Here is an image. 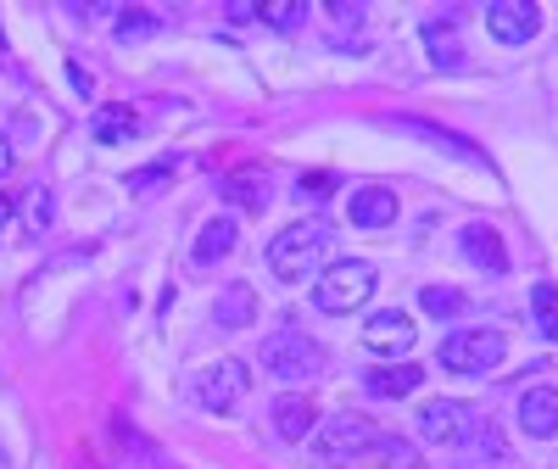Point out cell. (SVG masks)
Returning a JSON list of instances; mask_svg holds the SVG:
<instances>
[{"label": "cell", "mask_w": 558, "mask_h": 469, "mask_svg": "<svg viewBox=\"0 0 558 469\" xmlns=\"http://www.w3.org/2000/svg\"><path fill=\"white\" fill-rule=\"evenodd\" d=\"M324 257H330V229H324L318 218L307 224H286L268 241V274L274 279H286V286H296V279L307 274H324Z\"/></svg>", "instance_id": "cell-1"}, {"label": "cell", "mask_w": 558, "mask_h": 469, "mask_svg": "<svg viewBox=\"0 0 558 469\" xmlns=\"http://www.w3.org/2000/svg\"><path fill=\"white\" fill-rule=\"evenodd\" d=\"M375 286H380L375 263H357V257L330 263L318 274V286H313V308L318 313H357L368 297H375Z\"/></svg>", "instance_id": "cell-2"}, {"label": "cell", "mask_w": 558, "mask_h": 469, "mask_svg": "<svg viewBox=\"0 0 558 469\" xmlns=\"http://www.w3.org/2000/svg\"><path fill=\"white\" fill-rule=\"evenodd\" d=\"M380 425L375 419H363V413H341L330 419V425L318 431V464H330V469H357L368 453L380 447Z\"/></svg>", "instance_id": "cell-3"}, {"label": "cell", "mask_w": 558, "mask_h": 469, "mask_svg": "<svg viewBox=\"0 0 558 469\" xmlns=\"http://www.w3.org/2000/svg\"><path fill=\"white\" fill-rule=\"evenodd\" d=\"M502 358H508L502 330H452V336H441V347H436V363H441L447 374H492Z\"/></svg>", "instance_id": "cell-4"}, {"label": "cell", "mask_w": 558, "mask_h": 469, "mask_svg": "<svg viewBox=\"0 0 558 469\" xmlns=\"http://www.w3.org/2000/svg\"><path fill=\"white\" fill-rule=\"evenodd\" d=\"M263 363H268V374H279V381H313V374L324 369V347L307 336V330H296V324H286V330H274V336H263Z\"/></svg>", "instance_id": "cell-5"}, {"label": "cell", "mask_w": 558, "mask_h": 469, "mask_svg": "<svg viewBox=\"0 0 558 469\" xmlns=\"http://www.w3.org/2000/svg\"><path fill=\"white\" fill-rule=\"evenodd\" d=\"M196 402L202 408H213V413H229V408H241L246 402V392H252V374H246V363L241 358H223V363H207L202 374H196Z\"/></svg>", "instance_id": "cell-6"}, {"label": "cell", "mask_w": 558, "mask_h": 469, "mask_svg": "<svg viewBox=\"0 0 558 469\" xmlns=\"http://www.w3.org/2000/svg\"><path fill=\"white\" fill-rule=\"evenodd\" d=\"M413 336H418V324L402 313V308H380V313H368L363 318V330H357V341L375 352V358H402L408 347H413Z\"/></svg>", "instance_id": "cell-7"}, {"label": "cell", "mask_w": 558, "mask_h": 469, "mask_svg": "<svg viewBox=\"0 0 558 469\" xmlns=\"http://www.w3.org/2000/svg\"><path fill=\"white\" fill-rule=\"evenodd\" d=\"M470 431H475L470 408L452 402V397H436V402L418 408V436L436 442V447H463V442H470Z\"/></svg>", "instance_id": "cell-8"}, {"label": "cell", "mask_w": 558, "mask_h": 469, "mask_svg": "<svg viewBox=\"0 0 558 469\" xmlns=\"http://www.w3.org/2000/svg\"><path fill=\"white\" fill-rule=\"evenodd\" d=\"M486 28H492L497 45H525V39H536L542 12L531 7V0H497V7L486 12Z\"/></svg>", "instance_id": "cell-9"}, {"label": "cell", "mask_w": 558, "mask_h": 469, "mask_svg": "<svg viewBox=\"0 0 558 469\" xmlns=\"http://www.w3.org/2000/svg\"><path fill=\"white\" fill-rule=\"evenodd\" d=\"M347 218H352V229H391L397 191H391V184H357L352 202H347Z\"/></svg>", "instance_id": "cell-10"}, {"label": "cell", "mask_w": 558, "mask_h": 469, "mask_svg": "<svg viewBox=\"0 0 558 469\" xmlns=\"http://www.w3.org/2000/svg\"><path fill=\"white\" fill-rule=\"evenodd\" d=\"M458 252L470 257L481 274H508V246L492 224H463L458 229Z\"/></svg>", "instance_id": "cell-11"}, {"label": "cell", "mask_w": 558, "mask_h": 469, "mask_svg": "<svg viewBox=\"0 0 558 469\" xmlns=\"http://www.w3.org/2000/svg\"><path fill=\"white\" fill-rule=\"evenodd\" d=\"M520 431L536 436V442L558 436V386H531L520 397Z\"/></svg>", "instance_id": "cell-12"}, {"label": "cell", "mask_w": 558, "mask_h": 469, "mask_svg": "<svg viewBox=\"0 0 558 469\" xmlns=\"http://www.w3.org/2000/svg\"><path fill=\"white\" fill-rule=\"evenodd\" d=\"M268 413H274L279 442H302V436H313V425H318V402H313V397H302V392H286Z\"/></svg>", "instance_id": "cell-13"}, {"label": "cell", "mask_w": 558, "mask_h": 469, "mask_svg": "<svg viewBox=\"0 0 558 469\" xmlns=\"http://www.w3.org/2000/svg\"><path fill=\"white\" fill-rule=\"evenodd\" d=\"M391 129H402V134H425L436 152H452V157H463V163H475V168H486V152L481 146H470L463 134H452V129H436V123H425V118H386Z\"/></svg>", "instance_id": "cell-14"}, {"label": "cell", "mask_w": 558, "mask_h": 469, "mask_svg": "<svg viewBox=\"0 0 558 469\" xmlns=\"http://www.w3.org/2000/svg\"><path fill=\"white\" fill-rule=\"evenodd\" d=\"M235 241H241V224L235 218H207L202 224V234H196V246H191V263H223L229 252H235Z\"/></svg>", "instance_id": "cell-15"}, {"label": "cell", "mask_w": 558, "mask_h": 469, "mask_svg": "<svg viewBox=\"0 0 558 469\" xmlns=\"http://www.w3.org/2000/svg\"><path fill=\"white\" fill-rule=\"evenodd\" d=\"M418 386H425V369L418 363H380L368 374V397H413Z\"/></svg>", "instance_id": "cell-16"}, {"label": "cell", "mask_w": 558, "mask_h": 469, "mask_svg": "<svg viewBox=\"0 0 558 469\" xmlns=\"http://www.w3.org/2000/svg\"><path fill=\"white\" fill-rule=\"evenodd\" d=\"M213 313H218V324L241 330V324H252V318H257V291H252V286H223V291H218V302H213Z\"/></svg>", "instance_id": "cell-17"}, {"label": "cell", "mask_w": 558, "mask_h": 469, "mask_svg": "<svg viewBox=\"0 0 558 469\" xmlns=\"http://www.w3.org/2000/svg\"><path fill=\"white\" fill-rule=\"evenodd\" d=\"M134 112L129 107H96V118H89V134L101 140V146H123V140H134Z\"/></svg>", "instance_id": "cell-18"}, {"label": "cell", "mask_w": 558, "mask_h": 469, "mask_svg": "<svg viewBox=\"0 0 558 469\" xmlns=\"http://www.w3.org/2000/svg\"><path fill=\"white\" fill-rule=\"evenodd\" d=\"M531 324H536L547 341H558V286H553V279H536V291H531Z\"/></svg>", "instance_id": "cell-19"}, {"label": "cell", "mask_w": 558, "mask_h": 469, "mask_svg": "<svg viewBox=\"0 0 558 469\" xmlns=\"http://www.w3.org/2000/svg\"><path fill=\"white\" fill-rule=\"evenodd\" d=\"M418 308L436 313V318H458L463 313V291L458 286H425V291H418Z\"/></svg>", "instance_id": "cell-20"}, {"label": "cell", "mask_w": 558, "mask_h": 469, "mask_svg": "<svg viewBox=\"0 0 558 469\" xmlns=\"http://www.w3.org/2000/svg\"><path fill=\"white\" fill-rule=\"evenodd\" d=\"M218 196H229V202L246 207V213H257V207L268 202V191H263V184H257L252 173H241V179H223V184H218Z\"/></svg>", "instance_id": "cell-21"}, {"label": "cell", "mask_w": 558, "mask_h": 469, "mask_svg": "<svg viewBox=\"0 0 558 469\" xmlns=\"http://www.w3.org/2000/svg\"><path fill=\"white\" fill-rule=\"evenodd\" d=\"M425 39H430V62H436V68H463V51H458L452 28H441V23H425Z\"/></svg>", "instance_id": "cell-22"}, {"label": "cell", "mask_w": 558, "mask_h": 469, "mask_svg": "<svg viewBox=\"0 0 558 469\" xmlns=\"http://www.w3.org/2000/svg\"><path fill=\"white\" fill-rule=\"evenodd\" d=\"M257 17H263L268 28H279V34H291V28L307 23V7H302V0H274V7H263Z\"/></svg>", "instance_id": "cell-23"}, {"label": "cell", "mask_w": 558, "mask_h": 469, "mask_svg": "<svg viewBox=\"0 0 558 469\" xmlns=\"http://www.w3.org/2000/svg\"><path fill=\"white\" fill-rule=\"evenodd\" d=\"M162 179H173V163L168 157L151 163V168H140V173H129L123 184H129V191H140V196H151V191H162Z\"/></svg>", "instance_id": "cell-24"}, {"label": "cell", "mask_w": 558, "mask_h": 469, "mask_svg": "<svg viewBox=\"0 0 558 469\" xmlns=\"http://www.w3.org/2000/svg\"><path fill=\"white\" fill-rule=\"evenodd\" d=\"M112 28H118L123 45H134V39H151V34H157V17H146V12H118Z\"/></svg>", "instance_id": "cell-25"}, {"label": "cell", "mask_w": 558, "mask_h": 469, "mask_svg": "<svg viewBox=\"0 0 558 469\" xmlns=\"http://www.w3.org/2000/svg\"><path fill=\"white\" fill-rule=\"evenodd\" d=\"M470 447H475L481 458H492V464L508 453V442H502V431H497V425H475V431H470Z\"/></svg>", "instance_id": "cell-26"}, {"label": "cell", "mask_w": 558, "mask_h": 469, "mask_svg": "<svg viewBox=\"0 0 558 469\" xmlns=\"http://www.w3.org/2000/svg\"><path fill=\"white\" fill-rule=\"evenodd\" d=\"M51 218H57V202H51V191L39 184V191L28 196V224H34V229H51Z\"/></svg>", "instance_id": "cell-27"}, {"label": "cell", "mask_w": 558, "mask_h": 469, "mask_svg": "<svg viewBox=\"0 0 558 469\" xmlns=\"http://www.w3.org/2000/svg\"><path fill=\"white\" fill-rule=\"evenodd\" d=\"M302 202H330V191H336V173H302Z\"/></svg>", "instance_id": "cell-28"}, {"label": "cell", "mask_w": 558, "mask_h": 469, "mask_svg": "<svg viewBox=\"0 0 558 469\" xmlns=\"http://www.w3.org/2000/svg\"><path fill=\"white\" fill-rule=\"evenodd\" d=\"M330 17L336 23H363V7H352V0H330Z\"/></svg>", "instance_id": "cell-29"}, {"label": "cell", "mask_w": 558, "mask_h": 469, "mask_svg": "<svg viewBox=\"0 0 558 469\" xmlns=\"http://www.w3.org/2000/svg\"><path fill=\"white\" fill-rule=\"evenodd\" d=\"M68 79H73V89H78V96H96V79H89L78 62H68Z\"/></svg>", "instance_id": "cell-30"}, {"label": "cell", "mask_w": 558, "mask_h": 469, "mask_svg": "<svg viewBox=\"0 0 558 469\" xmlns=\"http://www.w3.org/2000/svg\"><path fill=\"white\" fill-rule=\"evenodd\" d=\"M229 17H235V23H252L257 7H252V0H235V7H229Z\"/></svg>", "instance_id": "cell-31"}, {"label": "cell", "mask_w": 558, "mask_h": 469, "mask_svg": "<svg viewBox=\"0 0 558 469\" xmlns=\"http://www.w3.org/2000/svg\"><path fill=\"white\" fill-rule=\"evenodd\" d=\"M12 218H17V202H12V196H7V191H0V229H7V224H12Z\"/></svg>", "instance_id": "cell-32"}, {"label": "cell", "mask_w": 558, "mask_h": 469, "mask_svg": "<svg viewBox=\"0 0 558 469\" xmlns=\"http://www.w3.org/2000/svg\"><path fill=\"white\" fill-rule=\"evenodd\" d=\"M12 173V146H7V134H0V179Z\"/></svg>", "instance_id": "cell-33"}, {"label": "cell", "mask_w": 558, "mask_h": 469, "mask_svg": "<svg viewBox=\"0 0 558 469\" xmlns=\"http://www.w3.org/2000/svg\"><path fill=\"white\" fill-rule=\"evenodd\" d=\"M0 469H7V453H0Z\"/></svg>", "instance_id": "cell-34"}]
</instances>
